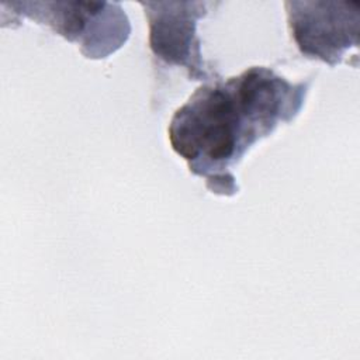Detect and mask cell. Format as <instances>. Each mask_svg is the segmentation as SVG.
Listing matches in <instances>:
<instances>
[{
    "mask_svg": "<svg viewBox=\"0 0 360 360\" xmlns=\"http://www.w3.org/2000/svg\"><path fill=\"white\" fill-rule=\"evenodd\" d=\"M285 6L291 37L304 56L335 66L357 46V4L288 1Z\"/></svg>",
    "mask_w": 360,
    "mask_h": 360,
    "instance_id": "obj_3",
    "label": "cell"
},
{
    "mask_svg": "<svg viewBox=\"0 0 360 360\" xmlns=\"http://www.w3.org/2000/svg\"><path fill=\"white\" fill-rule=\"evenodd\" d=\"M149 21V46L166 66L184 68L194 80H208L197 21L205 15V3H142Z\"/></svg>",
    "mask_w": 360,
    "mask_h": 360,
    "instance_id": "obj_4",
    "label": "cell"
},
{
    "mask_svg": "<svg viewBox=\"0 0 360 360\" xmlns=\"http://www.w3.org/2000/svg\"><path fill=\"white\" fill-rule=\"evenodd\" d=\"M25 17L49 25L56 34L80 46L90 59L107 58L120 49L129 35L124 11L108 3H14Z\"/></svg>",
    "mask_w": 360,
    "mask_h": 360,
    "instance_id": "obj_2",
    "label": "cell"
},
{
    "mask_svg": "<svg viewBox=\"0 0 360 360\" xmlns=\"http://www.w3.org/2000/svg\"><path fill=\"white\" fill-rule=\"evenodd\" d=\"M308 86L309 82L292 84L263 66L215 79L174 112L167 129L170 145L212 193L232 195L238 190L232 166L278 122L298 115Z\"/></svg>",
    "mask_w": 360,
    "mask_h": 360,
    "instance_id": "obj_1",
    "label": "cell"
}]
</instances>
